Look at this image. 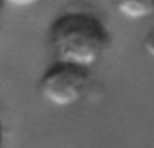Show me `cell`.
Returning <instances> with one entry per match:
<instances>
[{
    "label": "cell",
    "mask_w": 154,
    "mask_h": 148,
    "mask_svg": "<svg viewBox=\"0 0 154 148\" xmlns=\"http://www.w3.org/2000/svg\"><path fill=\"white\" fill-rule=\"evenodd\" d=\"M109 32L94 15L71 12L59 17L50 29V42L59 63L89 69L109 45Z\"/></svg>",
    "instance_id": "6da1fadb"
},
{
    "label": "cell",
    "mask_w": 154,
    "mask_h": 148,
    "mask_svg": "<svg viewBox=\"0 0 154 148\" xmlns=\"http://www.w3.org/2000/svg\"><path fill=\"white\" fill-rule=\"evenodd\" d=\"M89 69L56 62L39 80L41 97L56 107H69L83 100L89 88Z\"/></svg>",
    "instance_id": "7a4b0ae2"
},
{
    "label": "cell",
    "mask_w": 154,
    "mask_h": 148,
    "mask_svg": "<svg viewBox=\"0 0 154 148\" xmlns=\"http://www.w3.org/2000/svg\"><path fill=\"white\" fill-rule=\"evenodd\" d=\"M118 11L131 20L145 18L154 14V2L152 0H143V2H119L116 5Z\"/></svg>",
    "instance_id": "3957f363"
},
{
    "label": "cell",
    "mask_w": 154,
    "mask_h": 148,
    "mask_svg": "<svg viewBox=\"0 0 154 148\" xmlns=\"http://www.w3.org/2000/svg\"><path fill=\"white\" fill-rule=\"evenodd\" d=\"M143 47L146 48V51H148L149 54H152V56H154V32H151V33L145 38Z\"/></svg>",
    "instance_id": "277c9868"
},
{
    "label": "cell",
    "mask_w": 154,
    "mask_h": 148,
    "mask_svg": "<svg viewBox=\"0 0 154 148\" xmlns=\"http://www.w3.org/2000/svg\"><path fill=\"white\" fill-rule=\"evenodd\" d=\"M2 143H3V127L2 122H0V148H2Z\"/></svg>",
    "instance_id": "5b68a950"
},
{
    "label": "cell",
    "mask_w": 154,
    "mask_h": 148,
    "mask_svg": "<svg viewBox=\"0 0 154 148\" xmlns=\"http://www.w3.org/2000/svg\"><path fill=\"white\" fill-rule=\"evenodd\" d=\"M2 8H3V5H2V3H0V14H2Z\"/></svg>",
    "instance_id": "8992f818"
}]
</instances>
